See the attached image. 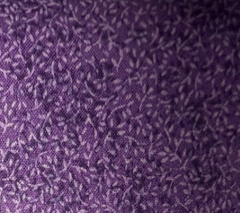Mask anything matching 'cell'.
Listing matches in <instances>:
<instances>
[{"label": "cell", "mask_w": 240, "mask_h": 213, "mask_svg": "<svg viewBox=\"0 0 240 213\" xmlns=\"http://www.w3.org/2000/svg\"><path fill=\"white\" fill-rule=\"evenodd\" d=\"M88 116H89V115L87 114L85 111L82 110V109H80V110L78 111V113L75 115V117H74V119H73L76 126H82V125L85 124V122L88 121V120H87L88 119Z\"/></svg>", "instance_id": "cell-1"}, {"label": "cell", "mask_w": 240, "mask_h": 213, "mask_svg": "<svg viewBox=\"0 0 240 213\" xmlns=\"http://www.w3.org/2000/svg\"><path fill=\"white\" fill-rule=\"evenodd\" d=\"M18 142H19V145H21L23 148H24V147L29 143V140H28V138H26L24 134L21 132V133L18 135Z\"/></svg>", "instance_id": "cell-2"}, {"label": "cell", "mask_w": 240, "mask_h": 213, "mask_svg": "<svg viewBox=\"0 0 240 213\" xmlns=\"http://www.w3.org/2000/svg\"><path fill=\"white\" fill-rule=\"evenodd\" d=\"M142 63H144L145 65L148 66V67H149V68H155L154 62H153V60H152V57L149 56L148 54L143 59V60H142Z\"/></svg>", "instance_id": "cell-3"}, {"label": "cell", "mask_w": 240, "mask_h": 213, "mask_svg": "<svg viewBox=\"0 0 240 213\" xmlns=\"http://www.w3.org/2000/svg\"><path fill=\"white\" fill-rule=\"evenodd\" d=\"M158 93V87L154 85H148V89L146 92V95H150Z\"/></svg>", "instance_id": "cell-4"}, {"label": "cell", "mask_w": 240, "mask_h": 213, "mask_svg": "<svg viewBox=\"0 0 240 213\" xmlns=\"http://www.w3.org/2000/svg\"><path fill=\"white\" fill-rule=\"evenodd\" d=\"M148 49H147V48H142L140 50H139V53H138V59L143 60L144 58L148 55Z\"/></svg>", "instance_id": "cell-5"}, {"label": "cell", "mask_w": 240, "mask_h": 213, "mask_svg": "<svg viewBox=\"0 0 240 213\" xmlns=\"http://www.w3.org/2000/svg\"><path fill=\"white\" fill-rule=\"evenodd\" d=\"M142 127H144V128H145V129H146L148 132H153V131H154L153 125H152V123H151L150 121H148V122H147Z\"/></svg>", "instance_id": "cell-6"}, {"label": "cell", "mask_w": 240, "mask_h": 213, "mask_svg": "<svg viewBox=\"0 0 240 213\" xmlns=\"http://www.w3.org/2000/svg\"><path fill=\"white\" fill-rule=\"evenodd\" d=\"M191 27L190 26H187L186 25V27L184 28V30L183 31V33H182V34H183V37L184 38V39H186V38H188V36L190 35V33H191ZM182 37V38H183Z\"/></svg>", "instance_id": "cell-7"}, {"label": "cell", "mask_w": 240, "mask_h": 213, "mask_svg": "<svg viewBox=\"0 0 240 213\" xmlns=\"http://www.w3.org/2000/svg\"><path fill=\"white\" fill-rule=\"evenodd\" d=\"M140 42H141L142 45H143V47L145 46V48H147L148 49V47L149 46V39H148V37H142L140 38Z\"/></svg>", "instance_id": "cell-8"}, {"label": "cell", "mask_w": 240, "mask_h": 213, "mask_svg": "<svg viewBox=\"0 0 240 213\" xmlns=\"http://www.w3.org/2000/svg\"><path fill=\"white\" fill-rule=\"evenodd\" d=\"M121 49H122L124 56H129L130 55V52H131V47L130 46H123V48H121Z\"/></svg>", "instance_id": "cell-9"}, {"label": "cell", "mask_w": 240, "mask_h": 213, "mask_svg": "<svg viewBox=\"0 0 240 213\" xmlns=\"http://www.w3.org/2000/svg\"><path fill=\"white\" fill-rule=\"evenodd\" d=\"M186 88V85L185 84H180L178 85V87L176 88V94H180L181 93L184 92V89Z\"/></svg>", "instance_id": "cell-10"}, {"label": "cell", "mask_w": 240, "mask_h": 213, "mask_svg": "<svg viewBox=\"0 0 240 213\" xmlns=\"http://www.w3.org/2000/svg\"><path fill=\"white\" fill-rule=\"evenodd\" d=\"M76 4H77V1H72V0H68V7L69 8V10H70L71 12L73 13V10H74V7H75Z\"/></svg>", "instance_id": "cell-11"}, {"label": "cell", "mask_w": 240, "mask_h": 213, "mask_svg": "<svg viewBox=\"0 0 240 213\" xmlns=\"http://www.w3.org/2000/svg\"><path fill=\"white\" fill-rule=\"evenodd\" d=\"M172 28V25H165V26H162V33L163 34L166 35L167 33H169L170 30Z\"/></svg>", "instance_id": "cell-12"}, {"label": "cell", "mask_w": 240, "mask_h": 213, "mask_svg": "<svg viewBox=\"0 0 240 213\" xmlns=\"http://www.w3.org/2000/svg\"><path fill=\"white\" fill-rule=\"evenodd\" d=\"M186 96H187V92H183V93H181L180 94H178V97H179V101H180V103H184V99L186 98Z\"/></svg>", "instance_id": "cell-13"}, {"label": "cell", "mask_w": 240, "mask_h": 213, "mask_svg": "<svg viewBox=\"0 0 240 213\" xmlns=\"http://www.w3.org/2000/svg\"><path fill=\"white\" fill-rule=\"evenodd\" d=\"M117 6V1H112L108 4V10H112L113 8H116Z\"/></svg>", "instance_id": "cell-14"}, {"label": "cell", "mask_w": 240, "mask_h": 213, "mask_svg": "<svg viewBox=\"0 0 240 213\" xmlns=\"http://www.w3.org/2000/svg\"><path fill=\"white\" fill-rule=\"evenodd\" d=\"M156 121H157V122H158L160 125H162V126H164V123H165V118L163 117L162 115H160V114L158 115V118L156 119Z\"/></svg>", "instance_id": "cell-15"}, {"label": "cell", "mask_w": 240, "mask_h": 213, "mask_svg": "<svg viewBox=\"0 0 240 213\" xmlns=\"http://www.w3.org/2000/svg\"><path fill=\"white\" fill-rule=\"evenodd\" d=\"M142 64V60L139 59H135V70H139V68H140V66Z\"/></svg>", "instance_id": "cell-16"}, {"label": "cell", "mask_w": 240, "mask_h": 213, "mask_svg": "<svg viewBox=\"0 0 240 213\" xmlns=\"http://www.w3.org/2000/svg\"><path fill=\"white\" fill-rule=\"evenodd\" d=\"M192 137H193V130H192V129H186L185 133H184V138H192Z\"/></svg>", "instance_id": "cell-17"}, {"label": "cell", "mask_w": 240, "mask_h": 213, "mask_svg": "<svg viewBox=\"0 0 240 213\" xmlns=\"http://www.w3.org/2000/svg\"><path fill=\"white\" fill-rule=\"evenodd\" d=\"M213 20V23H214V24H215V26H218L219 24H221V19H220V17L219 16H216L215 18H213L212 19Z\"/></svg>", "instance_id": "cell-18"}, {"label": "cell", "mask_w": 240, "mask_h": 213, "mask_svg": "<svg viewBox=\"0 0 240 213\" xmlns=\"http://www.w3.org/2000/svg\"><path fill=\"white\" fill-rule=\"evenodd\" d=\"M93 37H94V35L90 32H85V37H84V39H87V40L91 41L93 39Z\"/></svg>", "instance_id": "cell-19"}, {"label": "cell", "mask_w": 240, "mask_h": 213, "mask_svg": "<svg viewBox=\"0 0 240 213\" xmlns=\"http://www.w3.org/2000/svg\"><path fill=\"white\" fill-rule=\"evenodd\" d=\"M83 43H84V45L85 46H93L92 45V42L90 40H87V39H84V40H82Z\"/></svg>", "instance_id": "cell-20"}, {"label": "cell", "mask_w": 240, "mask_h": 213, "mask_svg": "<svg viewBox=\"0 0 240 213\" xmlns=\"http://www.w3.org/2000/svg\"><path fill=\"white\" fill-rule=\"evenodd\" d=\"M230 93H231V96H239V92L237 91L235 88L231 89Z\"/></svg>", "instance_id": "cell-21"}]
</instances>
